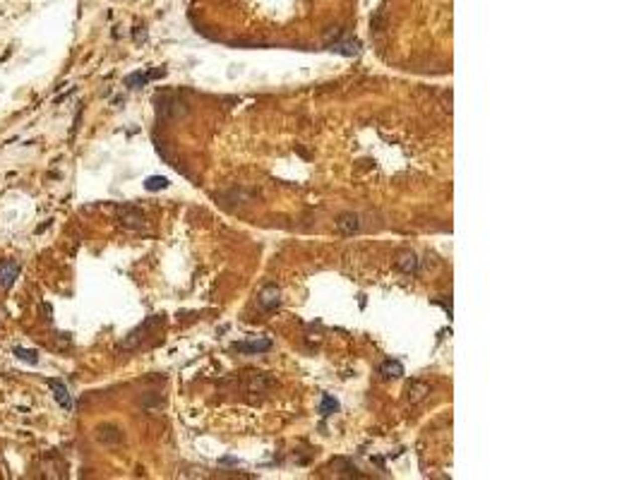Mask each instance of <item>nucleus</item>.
I'll list each match as a JSON object with an SVG mask.
<instances>
[{
  "label": "nucleus",
  "mask_w": 641,
  "mask_h": 480,
  "mask_svg": "<svg viewBox=\"0 0 641 480\" xmlns=\"http://www.w3.org/2000/svg\"><path fill=\"white\" fill-rule=\"evenodd\" d=\"M233 348L243 350V353H264L272 348V341L264 338V341H250V343H233Z\"/></svg>",
  "instance_id": "nucleus-11"
},
{
  "label": "nucleus",
  "mask_w": 641,
  "mask_h": 480,
  "mask_svg": "<svg viewBox=\"0 0 641 480\" xmlns=\"http://www.w3.org/2000/svg\"><path fill=\"white\" fill-rule=\"evenodd\" d=\"M337 228L341 230V233H356V230L360 228V218H358V214H341L339 216V221H337Z\"/></svg>",
  "instance_id": "nucleus-9"
},
{
  "label": "nucleus",
  "mask_w": 641,
  "mask_h": 480,
  "mask_svg": "<svg viewBox=\"0 0 641 480\" xmlns=\"http://www.w3.org/2000/svg\"><path fill=\"white\" fill-rule=\"evenodd\" d=\"M332 51L344 53V55H356V53H358V44H356V41H353V44H334V46H332Z\"/></svg>",
  "instance_id": "nucleus-16"
},
{
  "label": "nucleus",
  "mask_w": 641,
  "mask_h": 480,
  "mask_svg": "<svg viewBox=\"0 0 641 480\" xmlns=\"http://www.w3.org/2000/svg\"><path fill=\"white\" fill-rule=\"evenodd\" d=\"M337 408H339V404L334 401V399H332V396H325V399H322V408H319V411H322V415L334 413Z\"/></svg>",
  "instance_id": "nucleus-17"
},
{
  "label": "nucleus",
  "mask_w": 641,
  "mask_h": 480,
  "mask_svg": "<svg viewBox=\"0 0 641 480\" xmlns=\"http://www.w3.org/2000/svg\"><path fill=\"white\" fill-rule=\"evenodd\" d=\"M257 300H260V305L264 307V310H274V307H279V303H281V291L274 284H269L260 291V298H257Z\"/></svg>",
  "instance_id": "nucleus-6"
},
{
  "label": "nucleus",
  "mask_w": 641,
  "mask_h": 480,
  "mask_svg": "<svg viewBox=\"0 0 641 480\" xmlns=\"http://www.w3.org/2000/svg\"><path fill=\"white\" fill-rule=\"evenodd\" d=\"M15 355L20 360H24V363H29V365H36V363H39V353H36V350L20 348V346H17V348H15Z\"/></svg>",
  "instance_id": "nucleus-15"
},
{
  "label": "nucleus",
  "mask_w": 641,
  "mask_h": 480,
  "mask_svg": "<svg viewBox=\"0 0 641 480\" xmlns=\"http://www.w3.org/2000/svg\"><path fill=\"white\" fill-rule=\"evenodd\" d=\"M96 439L101 444H106V447H116L123 442V430L118 425H113V423H103V425L96 427Z\"/></svg>",
  "instance_id": "nucleus-1"
},
{
  "label": "nucleus",
  "mask_w": 641,
  "mask_h": 480,
  "mask_svg": "<svg viewBox=\"0 0 641 480\" xmlns=\"http://www.w3.org/2000/svg\"><path fill=\"white\" fill-rule=\"evenodd\" d=\"M156 324H161V317H149V319H147L142 327H137V329H135V331L130 334V336H128L125 341H123V343H120V348L128 350V348H135V346H140V341L144 338V334H147L149 329H154Z\"/></svg>",
  "instance_id": "nucleus-4"
},
{
  "label": "nucleus",
  "mask_w": 641,
  "mask_h": 480,
  "mask_svg": "<svg viewBox=\"0 0 641 480\" xmlns=\"http://www.w3.org/2000/svg\"><path fill=\"white\" fill-rule=\"evenodd\" d=\"M48 387H51V392H53L55 401L63 406L65 411H70V408H72V399H70V394H67L65 384L60 382V380H48Z\"/></svg>",
  "instance_id": "nucleus-8"
},
{
  "label": "nucleus",
  "mask_w": 641,
  "mask_h": 480,
  "mask_svg": "<svg viewBox=\"0 0 641 480\" xmlns=\"http://www.w3.org/2000/svg\"><path fill=\"white\" fill-rule=\"evenodd\" d=\"M144 187H147L149 192L166 190V187H168V178H163V175H152V178H147V180H144Z\"/></svg>",
  "instance_id": "nucleus-14"
},
{
  "label": "nucleus",
  "mask_w": 641,
  "mask_h": 480,
  "mask_svg": "<svg viewBox=\"0 0 641 480\" xmlns=\"http://www.w3.org/2000/svg\"><path fill=\"white\" fill-rule=\"evenodd\" d=\"M118 218L125 228H142L144 226V214H142L137 207L132 204H125V207L118 209Z\"/></svg>",
  "instance_id": "nucleus-3"
},
{
  "label": "nucleus",
  "mask_w": 641,
  "mask_h": 480,
  "mask_svg": "<svg viewBox=\"0 0 641 480\" xmlns=\"http://www.w3.org/2000/svg\"><path fill=\"white\" fill-rule=\"evenodd\" d=\"M396 267H399L401 272L411 274V272L418 269V260H415V255H413V252H401V255H399V260H396Z\"/></svg>",
  "instance_id": "nucleus-13"
},
{
  "label": "nucleus",
  "mask_w": 641,
  "mask_h": 480,
  "mask_svg": "<svg viewBox=\"0 0 641 480\" xmlns=\"http://www.w3.org/2000/svg\"><path fill=\"white\" fill-rule=\"evenodd\" d=\"M156 103H159V115H163V118H173V115L185 113V103H183V101H178L173 94H163V96H159V98H156Z\"/></svg>",
  "instance_id": "nucleus-2"
},
{
  "label": "nucleus",
  "mask_w": 641,
  "mask_h": 480,
  "mask_svg": "<svg viewBox=\"0 0 641 480\" xmlns=\"http://www.w3.org/2000/svg\"><path fill=\"white\" fill-rule=\"evenodd\" d=\"M20 272H22V267L15 260H3L0 262V288H10L20 279Z\"/></svg>",
  "instance_id": "nucleus-5"
},
{
  "label": "nucleus",
  "mask_w": 641,
  "mask_h": 480,
  "mask_svg": "<svg viewBox=\"0 0 641 480\" xmlns=\"http://www.w3.org/2000/svg\"><path fill=\"white\" fill-rule=\"evenodd\" d=\"M166 70H156V72H132V75L125 77V87L130 89H140L142 84H147L149 79H156V77H163Z\"/></svg>",
  "instance_id": "nucleus-7"
},
{
  "label": "nucleus",
  "mask_w": 641,
  "mask_h": 480,
  "mask_svg": "<svg viewBox=\"0 0 641 480\" xmlns=\"http://www.w3.org/2000/svg\"><path fill=\"white\" fill-rule=\"evenodd\" d=\"M428 394H430V387L425 382H411V387H408V401L418 404V401H423Z\"/></svg>",
  "instance_id": "nucleus-12"
},
{
  "label": "nucleus",
  "mask_w": 641,
  "mask_h": 480,
  "mask_svg": "<svg viewBox=\"0 0 641 480\" xmlns=\"http://www.w3.org/2000/svg\"><path fill=\"white\" fill-rule=\"evenodd\" d=\"M380 375L384 380H396V377H401L403 375V365L399 360H384L380 368Z\"/></svg>",
  "instance_id": "nucleus-10"
}]
</instances>
